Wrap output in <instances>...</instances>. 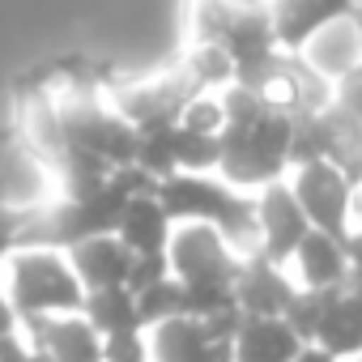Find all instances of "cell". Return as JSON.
Here are the masks:
<instances>
[{"label":"cell","instance_id":"cell-1","mask_svg":"<svg viewBox=\"0 0 362 362\" xmlns=\"http://www.w3.org/2000/svg\"><path fill=\"white\" fill-rule=\"evenodd\" d=\"M226 124H222V175L239 188H256V184H277V175L290 166L286 149H290V111L273 107L264 94L256 90H239L230 86L222 98Z\"/></svg>","mask_w":362,"mask_h":362},{"label":"cell","instance_id":"cell-2","mask_svg":"<svg viewBox=\"0 0 362 362\" xmlns=\"http://www.w3.org/2000/svg\"><path fill=\"white\" fill-rule=\"evenodd\" d=\"M197 30L201 43H214L230 56L239 90L264 94V86L277 73V35H273V13L256 5H235V0H201L197 9Z\"/></svg>","mask_w":362,"mask_h":362},{"label":"cell","instance_id":"cell-3","mask_svg":"<svg viewBox=\"0 0 362 362\" xmlns=\"http://www.w3.org/2000/svg\"><path fill=\"white\" fill-rule=\"evenodd\" d=\"M153 197H158V205L166 209L170 222H205L230 243H243V239L260 235L256 230V201L214 184L205 175H184L179 170V175L162 179L153 188Z\"/></svg>","mask_w":362,"mask_h":362},{"label":"cell","instance_id":"cell-4","mask_svg":"<svg viewBox=\"0 0 362 362\" xmlns=\"http://www.w3.org/2000/svg\"><path fill=\"white\" fill-rule=\"evenodd\" d=\"M18 320H35V315H81L86 307V290L73 277L69 260H60V252L47 247H22L13 252V294H9Z\"/></svg>","mask_w":362,"mask_h":362},{"label":"cell","instance_id":"cell-5","mask_svg":"<svg viewBox=\"0 0 362 362\" xmlns=\"http://www.w3.org/2000/svg\"><path fill=\"white\" fill-rule=\"evenodd\" d=\"M166 260H170L175 281H184V286H230V290H235V277H239V264H243V260L230 256L226 239L205 222L179 230L166 243Z\"/></svg>","mask_w":362,"mask_h":362},{"label":"cell","instance_id":"cell-6","mask_svg":"<svg viewBox=\"0 0 362 362\" xmlns=\"http://www.w3.org/2000/svg\"><path fill=\"white\" fill-rule=\"evenodd\" d=\"M349 188L354 184L332 162H307V166H298V179H294L290 192H294L303 218L311 222V230H324L337 243H345V235H349Z\"/></svg>","mask_w":362,"mask_h":362},{"label":"cell","instance_id":"cell-7","mask_svg":"<svg viewBox=\"0 0 362 362\" xmlns=\"http://www.w3.org/2000/svg\"><path fill=\"white\" fill-rule=\"evenodd\" d=\"M56 124H60V136L69 145H81L86 153L103 158L107 166H132V158H136V141H141L136 128L124 115H111V111H103L94 103L60 111Z\"/></svg>","mask_w":362,"mask_h":362},{"label":"cell","instance_id":"cell-8","mask_svg":"<svg viewBox=\"0 0 362 362\" xmlns=\"http://www.w3.org/2000/svg\"><path fill=\"white\" fill-rule=\"evenodd\" d=\"M256 230H260V252L273 264H286L294 256V247L303 243V235L311 230V222L303 218L290 188L264 184V197L256 201Z\"/></svg>","mask_w":362,"mask_h":362},{"label":"cell","instance_id":"cell-9","mask_svg":"<svg viewBox=\"0 0 362 362\" xmlns=\"http://www.w3.org/2000/svg\"><path fill=\"white\" fill-rule=\"evenodd\" d=\"M30 349L52 362H103V337L86 324V315H35L26 320Z\"/></svg>","mask_w":362,"mask_h":362},{"label":"cell","instance_id":"cell-10","mask_svg":"<svg viewBox=\"0 0 362 362\" xmlns=\"http://www.w3.org/2000/svg\"><path fill=\"white\" fill-rule=\"evenodd\" d=\"M298 290L286 281L281 264H273L264 252L247 256L239 264V277H235V307L243 315H286L290 298Z\"/></svg>","mask_w":362,"mask_h":362},{"label":"cell","instance_id":"cell-11","mask_svg":"<svg viewBox=\"0 0 362 362\" xmlns=\"http://www.w3.org/2000/svg\"><path fill=\"white\" fill-rule=\"evenodd\" d=\"M201 94V86L184 73V77H175L166 86H149V90H136V94H124L119 98V111L124 119L141 132H158V128H175L179 124V111H184L192 98Z\"/></svg>","mask_w":362,"mask_h":362},{"label":"cell","instance_id":"cell-12","mask_svg":"<svg viewBox=\"0 0 362 362\" xmlns=\"http://www.w3.org/2000/svg\"><path fill=\"white\" fill-rule=\"evenodd\" d=\"M149 358L153 362H235V345L230 341H209L201 320L175 315V320L153 328Z\"/></svg>","mask_w":362,"mask_h":362},{"label":"cell","instance_id":"cell-13","mask_svg":"<svg viewBox=\"0 0 362 362\" xmlns=\"http://www.w3.org/2000/svg\"><path fill=\"white\" fill-rule=\"evenodd\" d=\"M69 269H73V277L81 281L86 294L90 290H111V286L128 281L132 252L115 235H98V239H86V243L69 247Z\"/></svg>","mask_w":362,"mask_h":362},{"label":"cell","instance_id":"cell-14","mask_svg":"<svg viewBox=\"0 0 362 362\" xmlns=\"http://www.w3.org/2000/svg\"><path fill=\"white\" fill-rule=\"evenodd\" d=\"M303 341L281 315H243L235 332V362H294Z\"/></svg>","mask_w":362,"mask_h":362},{"label":"cell","instance_id":"cell-15","mask_svg":"<svg viewBox=\"0 0 362 362\" xmlns=\"http://www.w3.org/2000/svg\"><path fill=\"white\" fill-rule=\"evenodd\" d=\"M115 239L132 252V256H149V252H166L170 243V218L158 205V197H132L119 214Z\"/></svg>","mask_w":362,"mask_h":362},{"label":"cell","instance_id":"cell-16","mask_svg":"<svg viewBox=\"0 0 362 362\" xmlns=\"http://www.w3.org/2000/svg\"><path fill=\"white\" fill-rule=\"evenodd\" d=\"M290 260L298 264L307 290H332V286H345V277H349L345 243H337V239L324 235V230H307Z\"/></svg>","mask_w":362,"mask_h":362},{"label":"cell","instance_id":"cell-17","mask_svg":"<svg viewBox=\"0 0 362 362\" xmlns=\"http://www.w3.org/2000/svg\"><path fill=\"white\" fill-rule=\"evenodd\" d=\"M320 349H328L332 358H362V290H341L337 303L328 307L315 341Z\"/></svg>","mask_w":362,"mask_h":362},{"label":"cell","instance_id":"cell-18","mask_svg":"<svg viewBox=\"0 0 362 362\" xmlns=\"http://www.w3.org/2000/svg\"><path fill=\"white\" fill-rule=\"evenodd\" d=\"M81 315H86V324H90L98 337H115V332H145V328H141V315H136V298H132L124 286L90 290V294H86Z\"/></svg>","mask_w":362,"mask_h":362},{"label":"cell","instance_id":"cell-19","mask_svg":"<svg viewBox=\"0 0 362 362\" xmlns=\"http://www.w3.org/2000/svg\"><path fill=\"white\" fill-rule=\"evenodd\" d=\"M328 132H332V153L328 162L349 179V184H362V119H354L349 111H341L337 103L324 107Z\"/></svg>","mask_w":362,"mask_h":362},{"label":"cell","instance_id":"cell-20","mask_svg":"<svg viewBox=\"0 0 362 362\" xmlns=\"http://www.w3.org/2000/svg\"><path fill=\"white\" fill-rule=\"evenodd\" d=\"M328 153H332V132H328L324 111H298V115L290 119V149H286V162L307 166V162H328Z\"/></svg>","mask_w":362,"mask_h":362},{"label":"cell","instance_id":"cell-21","mask_svg":"<svg viewBox=\"0 0 362 362\" xmlns=\"http://www.w3.org/2000/svg\"><path fill=\"white\" fill-rule=\"evenodd\" d=\"M341 290H345V286H332V290H298V294L290 298V307H286L281 320L294 328V337H298L303 345L315 341V332H320V324H324V315H328V307L337 303Z\"/></svg>","mask_w":362,"mask_h":362},{"label":"cell","instance_id":"cell-22","mask_svg":"<svg viewBox=\"0 0 362 362\" xmlns=\"http://www.w3.org/2000/svg\"><path fill=\"white\" fill-rule=\"evenodd\" d=\"M170 145H175V170L184 175H205L209 166L222 162V136H201L188 128H170Z\"/></svg>","mask_w":362,"mask_h":362},{"label":"cell","instance_id":"cell-23","mask_svg":"<svg viewBox=\"0 0 362 362\" xmlns=\"http://www.w3.org/2000/svg\"><path fill=\"white\" fill-rule=\"evenodd\" d=\"M136 298V315H141V328H158L175 315H184V286H179L175 277H162L153 281L149 290L132 294Z\"/></svg>","mask_w":362,"mask_h":362},{"label":"cell","instance_id":"cell-24","mask_svg":"<svg viewBox=\"0 0 362 362\" xmlns=\"http://www.w3.org/2000/svg\"><path fill=\"white\" fill-rule=\"evenodd\" d=\"M230 307H235V290L230 286H184V315L188 320H214V315H222Z\"/></svg>","mask_w":362,"mask_h":362},{"label":"cell","instance_id":"cell-25","mask_svg":"<svg viewBox=\"0 0 362 362\" xmlns=\"http://www.w3.org/2000/svg\"><path fill=\"white\" fill-rule=\"evenodd\" d=\"M188 77H192L201 90H209V86H230V81H235V69H230V56H226L222 47L201 43V52H197L192 64H188Z\"/></svg>","mask_w":362,"mask_h":362},{"label":"cell","instance_id":"cell-26","mask_svg":"<svg viewBox=\"0 0 362 362\" xmlns=\"http://www.w3.org/2000/svg\"><path fill=\"white\" fill-rule=\"evenodd\" d=\"M222 124H226L222 103L218 98H205V94H197L184 111H179V128L201 132V136H222Z\"/></svg>","mask_w":362,"mask_h":362},{"label":"cell","instance_id":"cell-27","mask_svg":"<svg viewBox=\"0 0 362 362\" xmlns=\"http://www.w3.org/2000/svg\"><path fill=\"white\" fill-rule=\"evenodd\" d=\"M30 218H35V209H13L5 201V184H0V260L22 247V230H26Z\"/></svg>","mask_w":362,"mask_h":362},{"label":"cell","instance_id":"cell-28","mask_svg":"<svg viewBox=\"0 0 362 362\" xmlns=\"http://www.w3.org/2000/svg\"><path fill=\"white\" fill-rule=\"evenodd\" d=\"M162 277H170V260H166V252L132 256V269H128L124 290H128V294H141V290H149V286H153V281H162Z\"/></svg>","mask_w":362,"mask_h":362},{"label":"cell","instance_id":"cell-29","mask_svg":"<svg viewBox=\"0 0 362 362\" xmlns=\"http://www.w3.org/2000/svg\"><path fill=\"white\" fill-rule=\"evenodd\" d=\"M103 362H149V345H145L141 332L103 337Z\"/></svg>","mask_w":362,"mask_h":362},{"label":"cell","instance_id":"cell-30","mask_svg":"<svg viewBox=\"0 0 362 362\" xmlns=\"http://www.w3.org/2000/svg\"><path fill=\"white\" fill-rule=\"evenodd\" d=\"M337 107L349 111L354 119H362V64H354L341 81V94H337Z\"/></svg>","mask_w":362,"mask_h":362},{"label":"cell","instance_id":"cell-31","mask_svg":"<svg viewBox=\"0 0 362 362\" xmlns=\"http://www.w3.org/2000/svg\"><path fill=\"white\" fill-rule=\"evenodd\" d=\"M345 264H349L345 286L349 290H362V230H349L345 235Z\"/></svg>","mask_w":362,"mask_h":362},{"label":"cell","instance_id":"cell-32","mask_svg":"<svg viewBox=\"0 0 362 362\" xmlns=\"http://www.w3.org/2000/svg\"><path fill=\"white\" fill-rule=\"evenodd\" d=\"M0 362H30V345H22L18 332L13 337H0Z\"/></svg>","mask_w":362,"mask_h":362},{"label":"cell","instance_id":"cell-33","mask_svg":"<svg viewBox=\"0 0 362 362\" xmlns=\"http://www.w3.org/2000/svg\"><path fill=\"white\" fill-rule=\"evenodd\" d=\"M18 311H13V303H9V294H0V337H13L18 332Z\"/></svg>","mask_w":362,"mask_h":362},{"label":"cell","instance_id":"cell-34","mask_svg":"<svg viewBox=\"0 0 362 362\" xmlns=\"http://www.w3.org/2000/svg\"><path fill=\"white\" fill-rule=\"evenodd\" d=\"M294 362H337V358H332V354H328V349H320V345H303V349H298V358H294Z\"/></svg>","mask_w":362,"mask_h":362},{"label":"cell","instance_id":"cell-35","mask_svg":"<svg viewBox=\"0 0 362 362\" xmlns=\"http://www.w3.org/2000/svg\"><path fill=\"white\" fill-rule=\"evenodd\" d=\"M30 362H52L47 354H39V349H30Z\"/></svg>","mask_w":362,"mask_h":362},{"label":"cell","instance_id":"cell-36","mask_svg":"<svg viewBox=\"0 0 362 362\" xmlns=\"http://www.w3.org/2000/svg\"><path fill=\"white\" fill-rule=\"evenodd\" d=\"M354 18H358V39H362V5L354 9Z\"/></svg>","mask_w":362,"mask_h":362},{"label":"cell","instance_id":"cell-37","mask_svg":"<svg viewBox=\"0 0 362 362\" xmlns=\"http://www.w3.org/2000/svg\"><path fill=\"white\" fill-rule=\"evenodd\" d=\"M358 362H362V358H358Z\"/></svg>","mask_w":362,"mask_h":362}]
</instances>
